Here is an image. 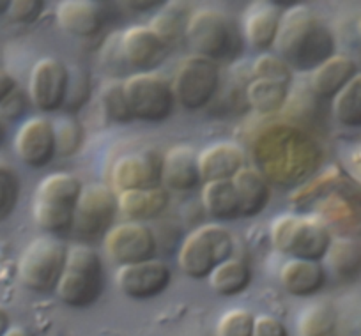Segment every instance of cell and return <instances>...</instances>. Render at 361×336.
<instances>
[{
	"label": "cell",
	"instance_id": "cell-27",
	"mask_svg": "<svg viewBox=\"0 0 361 336\" xmlns=\"http://www.w3.org/2000/svg\"><path fill=\"white\" fill-rule=\"evenodd\" d=\"M200 202L204 211L213 220L234 221L241 218V206L239 197L231 181H213L204 182L200 189Z\"/></svg>",
	"mask_w": 361,
	"mask_h": 336
},
{
	"label": "cell",
	"instance_id": "cell-30",
	"mask_svg": "<svg viewBox=\"0 0 361 336\" xmlns=\"http://www.w3.org/2000/svg\"><path fill=\"white\" fill-rule=\"evenodd\" d=\"M298 336H338V311L329 301L305 308L298 318Z\"/></svg>",
	"mask_w": 361,
	"mask_h": 336
},
{
	"label": "cell",
	"instance_id": "cell-8",
	"mask_svg": "<svg viewBox=\"0 0 361 336\" xmlns=\"http://www.w3.org/2000/svg\"><path fill=\"white\" fill-rule=\"evenodd\" d=\"M68 248L59 237L41 235L30 241L18 261V278L36 294L55 292L66 268Z\"/></svg>",
	"mask_w": 361,
	"mask_h": 336
},
{
	"label": "cell",
	"instance_id": "cell-41",
	"mask_svg": "<svg viewBox=\"0 0 361 336\" xmlns=\"http://www.w3.org/2000/svg\"><path fill=\"white\" fill-rule=\"evenodd\" d=\"M30 105L29 94L22 91V89H16L8 99H6L2 105H0V117L4 119V123H15V120H20L27 113Z\"/></svg>",
	"mask_w": 361,
	"mask_h": 336
},
{
	"label": "cell",
	"instance_id": "cell-22",
	"mask_svg": "<svg viewBox=\"0 0 361 336\" xmlns=\"http://www.w3.org/2000/svg\"><path fill=\"white\" fill-rule=\"evenodd\" d=\"M357 73L354 58L335 54L310 73V91L319 99H333Z\"/></svg>",
	"mask_w": 361,
	"mask_h": 336
},
{
	"label": "cell",
	"instance_id": "cell-24",
	"mask_svg": "<svg viewBox=\"0 0 361 336\" xmlns=\"http://www.w3.org/2000/svg\"><path fill=\"white\" fill-rule=\"evenodd\" d=\"M326 282H328V273L322 262L289 259L280 269V283L290 296H315L324 289Z\"/></svg>",
	"mask_w": 361,
	"mask_h": 336
},
{
	"label": "cell",
	"instance_id": "cell-44",
	"mask_svg": "<svg viewBox=\"0 0 361 336\" xmlns=\"http://www.w3.org/2000/svg\"><path fill=\"white\" fill-rule=\"evenodd\" d=\"M11 328V315L0 304V336H4V332Z\"/></svg>",
	"mask_w": 361,
	"mask_h": 336
},
{
	"label": "cell",
	"instance_id": "cell-11",
	"mask_svg": "<svg viewBox=\"0 0 361 336\" xmlns=\"http://www.w3.org/2000/svg\"><path fill=\"white\" fill-rule=\"evenodd\" d=\"M117 206V195L112 188L99 182L83 186L82 195L75 209L71 234L82 244L89 246L99 239H105L106 232L114 227Z\"/></svg>",
	"mask_w": 361,
	"mask_h": 336
},
{
	"label": "cell",
	"instance_id": "cell-13",
	"mask_svg": "<svg viewBox=\"0 0 361 336\" xmlns=\"http://www.w3.org/2000/svg\"><path fill=\"white\" fill-rule=\"evenodd\" d=\"M69 85V66L55 57H43L32 66L29 76L30 105L43 113L64 108Z\"/></svg>",
	"mask_w": 361,
	"mask_h": 336
},
{
	"label": "cell",
	"instance_id": "cell-49",
	"mask_svg": "<svg viewBox=\"0 0 361 336\" xmlns=\"http://www.w3.org/2000/svg\"><path fill=\"white\" fill-rule=\"evenodd\" d=\"M9 0H0V15H6L9 11Z\"/></svg>",
	"mask_w": 361,
	"mask_h": 336
},
{
	"label": "cell",
	"instance_id": "cell-5",
	"mask_svg": "<svg viewBox=\"0 0 361 336\" xmlns=\"http://www.w3.org/2000/svg\"><path fill=\"white\" fill-rule=\"evenodd\" d=\"M271 244L289 259L322 262L333 241L331 228L312 214H280L269 228Z\"/></svg>",
	"mask_w": 361,
	"mask_h": 336
},
{
	"label": "cell",
	"instance_id": "cell-37",
	"mask_svg": "<svg viewBox=\"0 0 361 336\" xmlns=\"http://www.w3.org/2000/svg\"><path fill=\"white\" fill-rule=\"evenodd\" d=\"M255 315L245 308L225 311L216 325V336H253Z\"/></svg>",
	"mask_w": 361,
	"mask_h": 336
},
{
	"label": "cell",
	"instance_id": "cell-38",
	"mask_svg": "<svg viewBox=\"0 0 361 336\" xmlns=\"http://www.w3.org/2000/svg\"><path fill=\"white\" fill-rule=\"evenodd\" d=\"M336 311L338 336H361V296L343 297Z\"/></svg>",
	"mask_w": 361,
	"mask_h": 336
},
{
	"label": "cell",
	"instance_id": "cell-21",
	"mask_svg": "<svg viewBox=\"0 0 361 336\" xmlns=\"http://www.w3.org/2000/svg\"><path fill=\"white\" fill-rule=\"evenodd\" d=\"M280 18H282V11L275 4L257 2L250 6L245 16V27H243V36L246 43L260 54H267V50L275 48Z\"/></svg>",
	"mask_w": 361,
	"mask_h": 336
},
{
	"label": "cell",
	"instance_id": "cell-20",
	"mask_svg": "<svg viewBox=\"0 0 361 336\" xmlns=\"http://www.w3.org/2000/svg\"><path fill=\"white\" fill-rule=\"evenodd\" d=\"M57 22L69 36L90 39L102 32L105 13L92 0H64L57 8Z\"/></svg>",
	"mask_w": 361,
	"mask_h": 336
},
{
	"label": "cell",
	"instance_id": "cell-23",
	"mask_svg": "<svg viewBox=\"0 0 361 336\" xmlns=\"http://www.w3.org/2000/svg\"><path fill=\"white\" fill-rule=\"evenodd\" d=\"M328 276L342 283L361 276V241L353 235H333V241L322 259Z\"/></svg>",
	"mask_w": 361,
	"mask_h": 336
},
{
	"label": "cell",
	"instance_id": "cell-10",
	"mask_svg": "<svg viewBox=\"0 0 361 336\" xmlns=\"http://www.w3.org/2000/svg\"><path fill=\"white\" fill-rule=\"evenodd\" d=\"M124 92L133 119L142 123H163L176 106L172 83L158 71L130 75L124 80Z\"/></svg>",
	"mask_w": 361,
	"mask_h": 336
},
{
	"label": "cell",
	"instance_id": "cell-40",
	"mask_svg": "<svg viewBox=\"0 0 361 336\" xmlns=\"http://www.w3.org/2000/svg\"><path fill=\"white\" fill-rule=\"evenodd\" d=\"M44 11V2L41 0H13L9 4V20L22 25H30L37 22Z\"/></svg>",
	"mask_w": 361,
	"mask_h": 336
},
{
	"label": "cell",
	"instance_id": "cell-12",
	"mask_svg": "<svg viewBox=\"0 0 361 336\" xmlns=\"http://www.w3.org/2000/svg\"><path fill=\"white\" fill-rule=\"evenodd\" d=\"M103 248L110 261L123 268V266L140 264V262L156 259L158 239L147 223L124 221V223L114 225L106 232L103 239Z\"/></svg>",
	"mask_w": 361,
	"mask_h": 336
},
{
	"label": "cell",
	"instance_id": "cell-32",
	"mask_svg": "<svg viewBox=\"0 0 361 336\" xmlns=\"http://www.w3.org/2000/svg\"><path fill=\"white\" fill-rule=\"evenodd\" d=\"M190 16L192 15H188V9L185 8V4H179V2H169L166 4L165 2L161 11L149 22V27L170 48L173 43H177L179 37L185 36Z\"/></svg>",
	"mask_w": 361,
	"mask_h": 336
},
{
	"label": "cell",
	"instance_id": "cell-19",
	"mask_svg": "<svg viewBox=\"0 0 361 336\" xmlns=\"http://www.w3.org/2000/svg\"><path fill=\"white\" fill-rule=\"evenodd\" d=\"M246 166L245 149L231 140L216 142L199 152L200 178L204 182L231 181Z\"/></svg>",
	"mask_w": 361,
	"mask_h": 336
},
{
	"label": "cell",
	"instance_id": "cell-6",
	"mask_svg": "<svg viewBox=\"0 0 361 336\" xmlns=\"http://www.w3.org/2000/svg\"><path fill=\"white\" fill-rule=\"evenodd\" d=\"M105 290V266L94 248L75 244L68 249L66 268L55 289L59 299L69 308H89L98 303Z\"/></svg>",
	"mask_w": 361,
	"mask_h": 336
},
{
	"label": "cell",
	"instance_id": "cell-45",
	"mask_svg": "<svg viewBox=\"0 0 361 336\" xmlns=\"http://www.w3.org/2000/svg\"><path fill=\"white\" fill-rule=\"evenodd\" d=\"M165 2H126V6H133V9L137 11H147V9H154L156 6H163Z\"/></svg>",
	"mask_w": 361,
	"mask_h": 336
},
{
	"label": "cell",
	"instance_id": "cell-46",
	"mask_svg": "<svg viewBox=\"0 0 361 336\" xmlns=\"http://www.w3.org/2000/svg\"><path fill=\"white\" fill-rule=\"evenodd\" d=\"M4 336H34V332L29 331L27 328H22V325H11V328L4 332Z\"/></svg>",
	"mask_w": 361,
	"mask_h": 336
},
{
	"label": "cell",
	"instance_id": "cell-9",
	"mask_svg": "<svg viewBox=\"0 0 361 336\" xmlns=\"http://www.w3.org/2000/svg\"><path fill=\"white\" fill-rule=\"evenodd\" d=\"M220 66L200 55H188L177 64L172 80L176 103L188 112L211 105L220 89Z\"/></svg>",
	"mask_w": 361,
	"mask_h": 336
},
{
	"label": "cell",
	"instance_id": "cell-25",
	"mask_svg": "<svg viewBox=\"0 0 361 336\" xmlns=\"http://www.w3.org/2000/svg\"><path fill=\"white\" fill-rule=\"evenodd\" d=\"M169 204L170 195L163 186L117 193V206L121 213L130 221H138V223H145L161 216Z\"/></svg>",
	"mask_w": 361,
	"mask_h": 336
},
{
	"label": "cell",
	"instance_id": "cell-35",
	"mask_svg": "<svg viewBox=\"0 0 361 336\" xmlns=\"http://www.w3.org/2000/svg\"><path fill=\"white\" fill-rule=\"evenodd\" d=\"M253 78L267 80V82H276L290 87L293 83L294 73L293 68L276 54H260L252 64Z\"/></svg>",
	"mask_w": 361,
	"mask_h": 336
},
{
	"label": "cell",
	"instance_id": "cell-14",
	"mask_svg": "<svg viewBox=\"0 0 361 336\" xmlns=\"http://www.w3.org/2000/svg\"><path fill=\"white\" fill-rule=\"evenodd\" d=\"M15 154L29 168L39 170L57 156L54 123L47 117H30L20 124L15 135Z\"/></svg>",
	"mask_w": 361,
	"mask_h": 336
},
{
	"label": "cell",
	"instance_id": "cell-34",
	"mask_svg": "<svg viewBox=\"0 0 361 336\" xmlns=\"http://www.w3.org/2000/svg\"><path fill=\"white\" fill-rule=\"evenodd\" d=\"M90 94H92V80H90L89 73L80 66H69L68 94H66V103L62 110L73 117L89 103Z\"/></svg>",
	"mask_w": 361,
	"mask_h": 336
},
{
	"label": "cell",
	"instance_id": "cell-7",
	"mask_svg": "<svg viewBox=\"0 0 361 336\" xmlns=\"http://www.w3.org/2000/svg\"><path fill=\"white\" fill-rule=\"evenodd\" d=\"M234 254V237L221 223H204L193 228L177 251L180 273L192 280H206Z\"/></svg>",
	"mask_w": 361,
	"mask_h": 336
},
{
	"label": "cell",
	"instance_id": "cell-47",
	"mask_svg": "<svg viewBox=\"0 0 361 336\" xmlns=\"http://www.w3.org/2000/svg\"><path fill=\"white\" fill-rule=\"evenodd\" d=\"M350 166H353L357 175H361V147H357L350 156Z\"/></svg>",
	"mask_w": 361,
	"mask_h": 336
},
{
	"label": "cell",
	"instance_id": "cell-50",
	"mask_svg": "<svg viewBox=\"0 0 361 336\" xmlns=\"http://www.w3.org/2000/svg\"><path fill=\"white\" fill-rule=\"evenodd\" d=\"M357 32H360V36H361V18H360V22H357Z\"/></svg>",
	"mask_w": 361,
	"mask_h": 336
},
{
	"label": "cell",
	"instance_id": "cell-3",
	"mask_svg": "<svg viewBox=\"0 0 361 336\" xmlns=\"http://www.w3.org/2000/svg\"><path fill=\"white\" fill-rule=\"evenodd\" d=\"M83 185L66 172H54L39 181L32 200V216L37 227L51 237H64L73 230L75 209Z\"/></svg>",
	"mask_w": 361,
	"mask_h": 336
},
{
	"label": "cell",
	"instance_id": "cell-33",
	"mask_svg": "<svg viewBox=\"0 0 361 336\" xmlns=\"http://www.w3.org/2000/svg\"><path fill=\"white\" fill-rule=\"evenodd\" d=\"M99 105H102L105 117L116 124H130L133 119L130 105H128L124 82L121 80H109L99 89Z\"/></svg>",
	"mask_w": 361,
	"mask_h": 336
},
{
	"label": "cell",
	"instance_id": "cell-36",
	"mask_svg": "<svg viewBox=\"0 0 361 336\" xmlns=\"http://www.w3.org/2000/svg\"><path fill=\"white\" fill-rule=\"evenodd\" d=\"M55 144H57V154L73 156L80 151L83 145V126L71 116H66L54 123Z\"/></svg>",
	"mask_w": 361,
	"mask_h": 336
},
{
	"label": "cell",
	"instance_id": "cell-39",
	"mask_svg": "<svg viewBox=\"0 0 361 336\" xmlns=\"http://www.w3.org/2000/svg\"><path fill=\"white\" fill-rule=\"evenodd\" d=\"M18 179L11 170L0 166V220L9 216L18 200Z\"/></svg>",
	"mask_w": 361,
	"mask_h": 336
},
{
	"label": "cell",
	"instance_id": "cell-2",
	"mask_svg": "<svg viewBox=\"0 0 361 336\" xmlns=\"http://www.w3.org/2000/svg\"><path fill=\"white\" fill-rule=\"evenodd\" d=\"M275 50L293 71L312 73L336 54V41L331 29L308 6L296 4L282 11Z\"/></svg>",
	"mask_w": 361,
	"mask_h": 336
},
{
	"label": "cell",
	"instance_id": "cell-29",
	"mask_svg": "<svg viewBox=\"0 0 361 336\" xmlns=\"http://www.w3.org/2000/svg\"><path fill=\"white\" fill-rule=\"evenodd\" d=\"M245 99L257 113L271 116V113L280 112L287 105L289 87L282 83L253 78L245 89Z\"/></svg>",
	"mask_w": 361,
	"mask_h": 336
},
{
	"label": "cell",
	"instance_id": "cell-18",
	"mask_svg": "<svg viewBox=\"0 0 361 336\" xmlns=\"http://www.w3.org/2000/svg\"><path fill=\"white\" fill-rule=\"evenodd\" d=\"M202 185L199 154L190 145H173L161 158V186L166 192H193Z\"/></svg>",
	"mask_w": 361,
	"mask_h": 336
},
{
	"label": "cell",
	"instance_id": "cell-17",
	"mask_svg": "<svg viewBox=\"0 0 361 336\" xmlns=\"http://www.w3.org/2000/svg\"><path fill=\"white\" fill-rule=\"evenodd\" d=\"M161 186V158L156 152H135L117 159L112 166V189H147Z\"/></svg>",
	"mask_w": 361,
	"mask_h": 336
},
{
	"label": "cell",
	"instance_id": "cell-16",
	"mask_svg": "<svg viewBox=\"0 0 361 336\" xmlns=\"http://www.w3.org/2000/svg\"><path fill=\"white\" fill-rule=\"evenodd\" d=\"M121 57L137 73L156 71L169 55V44L149 25H133L119 32Z\"/></svg>",
	"mask_w": 361,
	"mask_h": 336
},
{
	"label": "cell",
	"instance_id": "cell-4",
	"mask_svg": "<svg viewBox=\"0 0 361 336\" xmlns=\"http://www.w3.org/2000/svg\"><path fill=\"white\" fill-rule=\"evenodd\" d=\"M185 37L195 55L216 64L232 62L243 51V34L235 20L214 8H200L192 13Z\"/></svg>",
	"mask_w": 361,
	"mask_h": 336
},
{
	"label": "cell",
	"instance_id": "cell-42",
	"mask_svg": "<svg viewBox=\"0 0 361 336\" xmlns=\"http://www.w3.org/2000/svg\"><path fill=\"white\" fill-rule=\"evenodd\" d=\"M253 336H289V331L280 318L264 313L255 317Z\"/></svg>",
	"mask_w": 361,
	"mask_h": 336
},
{
	"label": "cell",
	"instance_id": "cell-31",
	"mask_svg": "<svg viewBox=\"0 0 361 336\" xmlns=\"http://www.w3.org/2000/svg\"><path fill=\"white\" fill-rule=\"evenodd\" d=\"M331 113L345 127H361V73L331 99Z\"/></svg>",
	"mask_w": 361,
	"mask_h": 336
},
{
	"label": "cell",
	"instance_id": "cell-26",
	"mask_svg": "<svg viewBox=\"0 0 361 336\" xmlns=\"http://www.w3.org/2000/svg\"><path fill=\"white\" fill-rule=\"evenodd\" d=\"M239 197L241 218H255L271 200V186L267 179L253 166H245L232 179Z\"/></svg>",
	"mask_w": 361,
	"mask_h": 336
},
{
	"label": "cell",
	"instance_id": "cell-28",
	"mask_svg": "<svg viewBox=\"0 0 361 336\" xmlns=\"http://www.w3.org/2000/svg\"><path fill=\"white\" fill-rule=\"evenodd\" d=\"M253 273L248 262L243 259L231 257L228 261L221 262L216 269L209 275L207 282H209L211 290L218 296L224 297H234L245 292L250 285H252Z\"/></svg>",
	"mask_w": 361,
	"mask_h": 336
},
{
	"label": "cell",
	"instance_id": "cell-48",
	"mask_svg": "<svg viewBox=\"0 0 361 336\" xmlns=\"http://www.w3.org/2000/svg\"><path fill=\"white\" fill-rule=\"evenodd\" d=\"M6 135H8V127H6L4 119L0 117V145H2L6 142Z\"/></svg>",
	"mask_w": 361,
	"mask_h": 336
},
{
	"label": "cell",
	"instance_id": "cell-15",
	"mask_svg": "<svg viewBox=\"0 0 361 336\" xmlns=\"http://www.w3.org/2000/svg\"><path fill=\"white\" fill-rule=\"evenodd\" d=\"M170 282H172V271L166 262L159 259L123 266L116 273L117 289L135 301H147L159 296L169 289Z\"/></svg>",
	"mask_w": 361,
	"mask_h": 336
},
{
	"label": "cell",
	"instance_id": "cell-43",
	"mask_svg": "<svg viewBox=\"0 0 361 336\" xmlns=\"http://www.w3.org/2000/svg\"><path fill=\"white\" fill-rule=\"evenodd\" d=\"M18 89V83H16L15 76L11 73L6 71L4 68H0V105L13 94V92Z\"/></svg>",
	"mask_w": 361,
	"mask_h": 336
},
{
	"label": "cell",
	"instance_id": "cell-1",
	"mask_svg": "<svg viewBox=\"0 0 361 336\" xmlns=\"http://www.w3.org/2000/svg\"><path fill=\"white\" fill-rule=\"evenodd\" d=\"M257 170L267 179L282 186L305 182L321 166L322 149L307 131L289 124L271 126L257 138Z\"/></svg>",
	"mask_w": 361,
	"mask_h": 336
}]
</instances>
